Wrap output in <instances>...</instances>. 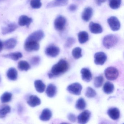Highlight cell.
<instances>
[{
  "mask_svg": "<svg viewBox=\"0 0 124 124\" xmlns=\"http://www.w3.org/2000/svg\"><path fill=\"white\" fill-rule=\"evenodd\" d=\"M48 97L50 98L54 97L57 93V88L53 84H50L48 85L46 91Z\"/></svg>",
  "mask_w": 124,
  "mask_h": 124,
  "instance_id": "obj_20",
  "label": "cell"
},
{
  "mask_svg": "<svg viewBox=\"0 0 124 124\" xmlns=\"http://www.w3.org/2000/svg\"><path fill=\"white\" fill-rule=\"evenodd\" d=\"M67 118L69 120L72 122H75L77 119L75 115L72 113H69L67 115Z\"/></svg>",
  "mask_w": 124,
  "mask_h": 124,
  "instance_id": "obj_39",
  "label": "cell"
},
{
  "mask_svg": "<svg viewBox=\"0 0 124 124\" xmlns=\"http://www.w3.org/2000/svg\"><path fill=\"white\" fill-rule=\"evenodd\" d=\"M104 79L102 75H99L94 78L93 85L96 88L101 87L103 83Z\"/></svg>",
  "mask_w": 124,
  "mask_h": 124,
  "instance_id": "obj_32",
  "label": "cell"
},
{
  "mask_svg": "<svg viewBox=\"0 0 124 124\" xmlns=\"http://www.w3.org/2000/svg\"><path fill=\"white\" fill-rule=\"evenodd\" d=\"M3 0H0V1H3Z\"/></svg>",
  "mask_w": 124,
  "mask_h": 124,
  "instance_id": "obj_44",
  "label": "cell"
},
{
  "mask_svg": "<svg viewBox=\"0 0 124 124\" xmlns=\"http://www.w3.org/2000/svg\"><path fill=\"white\" fill-rule=\"evenodd\" d=\"M82 86L79 83H75L68 85L67 90L70 93L75 95H79L81 94Z\"/></svg>",
  "mask_w": 124,
  "mask_h": 124,
  "instance_id": "obj_4",
  "label": "cell"
},
{
  "mask_svg": "<svg viewBox=\"0 0 124 124\" xmlns=\"http://www.w3.org/2000/svg\"><path fill=\"white\" fill-rule=\"evenodd\" d=\"M122 0H111L109 6L110 8L113 10L118 9L120 7Z\"/></svg>",
  "mask_w": 124,
  "mask_h": 124,
  "instance_id": "obj_34",
  "label": "cell"
},
{
  "mask_svg": "<svg viewBox=\"0 0 124 124\" xmlns=\"http://www.w3.org/2000/svg\"><path fill=\"white\" fill-rule=\"evenodd\" d=\"M18 27V26L15 23H11L8 24L7 26L2 28V34L3 35L10 34L16 30Z\"/></svg>",
  "mask_w": 124,
  "mask_h": 124,
  "instance_id": "obj_18",
  "label": "cell"
},
{
  "mask_svg": "<svg viewBox=\"0 0 124 124\" xmlns=\"http://www.w3.org/2000/svg\"><path fill=\"white\" fill-rule=\"evenodd\" d=\"M11 108L9 106L6 104L0 105V118L5 117L7 114L10 113Z\"/></svg>",
  "mask_w": 124,
  "mask_h": 124,
  "instance_id": "obj_24",
  "label": "cell"
},
{
  "mask_svg": "<svg viewBox=\"0 0 124 124\" xmlns=\"http://www.w3.org/2000/svg\"><path fill=\"white\" fill-rule=\"evenodd\" d=\"M27 103L31 107H34L40 105L41 101L39 97L34 95H32L29 98Z\"/></svg>",
  "mask_w": 124,
  "mask_h": 124,
  "instance_id": "obj_17",
  "label": "cell"
},
{
  "mask_svg": "<svg viewBox=\"0 0 124 124\" xmlns=\"http://www.w3.org/2000/svg\"><path fill=\"white\" fill-rule=\"evenodd\" d=\"M1 82V78H0V82Z\"/></svg>",
  "mask_w": 124,
  "mask_h": 124,
  "instance_id": "obj_43",
  "label": "cell"
},
{
  "mask_svg": "<svg viewBox=\"0 0 124 124\" xmlns=\"http://www.w3.org/2000/svg\"><path fill=\"white\" fill-rule=\"evenodd\" d=\"M3 47V43L0 40V52H1Z\"/></svg>",
  "mask_w": 124,
  "mask_h": 124,
  "instance_id": "obj_42",
  "label": "cell"
},
{
  "mask_svg": "<svg viewBox=\"0 0 124 124\" xmlns=\"http://www.w3.org/2000/svg\"><path fill=\"white\" fill-rule=\"evenodd\" d=\"M52 116V112L49 109L46 108L43 110L40 116L39 119L43 121H47L50 119Z\"/></svg>",
  "mask_w": 124,
  "mask_h": 124,
  "instance_id": "obj_21",
  "label": "cell"
},
{
  "mask_svg": "<svg viewBox=\"0 0 124 124\" xmlns=\"http://www.w3.org/2000/svg\"><path fill=\"white\" fill-rule=\"evenodd\" d=\"M86 107V103L82 98H79L76 102L75 107L78 110H83Z\"/></svg>",
  "mask_w": 124,
  "mask_h": 124,
  "instance_id": "obj_29",
  "label": "cell"
},
{
  "mask_svg": "<svg viewBox=\"0 0 124 124\" xmlns=\"http://www.w3.org/2000/svg\"><path fill=\"white\" fill-rule=\"evenodd\" d=\"M40 61V57L39 56H35L32 58L30 61V62L32 65L36 66L39 63Z\"/></svg>",
  "mask_w": 124,
  "mask_h": 124,
  "instance_id": "obj_38",
  "label": "cell"
},
{
  "mask_svg": "<svg viewBox=\"0 0 124 124\" xmlns=\"http://www.w3.org/2000/svg\"><path fill=\"white\" fill-rule=\"evenodd\" d=\"M91 113L90 111L85 110L80 113L77 117L78 123L80 124H85L90 120Z\"/></svg>",
  "mask_w": 124,
  "mask_h": 124,
  "instance_id": "obj_9",
  "label": "cell"
},
{
  "mask_svg": "<svg viewBox=\"0 0 124 124\" xmlns=\"http://www.w3.org/2000/svg\"><path fill=\"white\" fill-rule=\"evenodd\" d=\"M107 113L109 116L114 120H118L120 116L119 110L116 107H112L109 109L107 111Z\"/></svg>",
  "mask_w": 124,
  "mask_h": 124,
  "instance_id": "obj_12",
  "label": "cell"
},
{
  "mask_svg": "<svg viewBox=\"0 0 124 124\" xmlns=\"http://www.w3.org/2000/svg\"><path fill=\"white\" fill-rule=\"evenodd\" d=\"M7 76L8 79L10 80H16L18 78V72L15 68H10L7 71Z\"/></svg>",
  "mask_w": 124,
  "mask_h": 124,
  "instance_id": "obj_23",
  "label": "cell"
},
{
  "mask_svg": "<svg viewBox=\"0 0 124 124\" xmlns=\"http://www.w3.org/2000/svg\"><path fill=\"white\" fill-rule=\"evenodd\" d=\"M78 40L80 44H84L88 41L89 35L87 32L83 31L79 32L78 35Z\"/></svg>",
  "mask_w": 124,
  "mask_h": 124,
  "instance_id": "obj_27",
  "label": "cell"
},
{
  "mask_svg": "<svg viewBox=\"0 0 124 124\" xmlns=\"http://www.w3.org/2000/svg\"><path fill=\"white\" fill-rule=\"evenodd\" d=\"M118 42V38L114 35L110 34L105 36L103 40V45L107 49H110L114 47Z\"/></svg>",
  "mask_w": 124,
  "mask_h": 124,
  "instance_id": "obj_2",
  "label": "cell"
},
{
  "mask_svg": "<svg viewBox=\"0 0 124 124\" xmlns=\"http://www.w3.org/2000/svg\"><path fill=\"white\" fill-rule=\"evenodd\" d=\"M32 22V19L31 18L25 15H22L20 16L19 19L18 24L21 26H26L29 27Z\"/></svg>",
  "mask_w": 124,
  "mask_h": 124,
  "instance_id": "obj_15",
  "label": "cell"
},
{
  "mask_svg": "<svg viewBox=\"0 0 124 124\" xmlns=\"http://www.w3.org/2000/svg\"><path fill=\"white\" fill-rule=\"evenodd\" d=\"M45 37V34L42 30H39L32 32L27 38L26 40H33L38 42L42 40Z\"/></svg>",
  "mask_w": 124,
  "mask_h": 124,
  "instance_id": "obj_11",
  "label": "cell"
},
{
  "mask_svg": "<svg viewBox=\"0 0 124 124\" xmlns=\"http://www.w3.org/2000/svg\"><path fill=\"white\" fill-rule=\"evenodd\" d=\"M69 67V64L67 61L61 59L52 67L50 71L48 74V77L51 79L63 74L68 71Z\"/></svg>",
  "mask_w": 124,
  "mask_h": 124,
  "instance_id": "obj_1",
  "label": "cell"
},
{
  "mask_svg": "<svg viewBox=\"0 0 124 124\" xmlns=\"http://www.w3.org/2000/svg\"><path fill=\"white\" fill-rule=\"evenodd\" d=\"M12 94L11 93L6 92L3 93L0 97L2 103H6L9 102L12 99Z\"/></svg>",
  "mask_w": 124,
  "mask_h": 124,
  "instance_id": "obj_31",
  "label": "cell"
},
{
  "mask_svg": "<svg viewBox=\"0 0 124 124\" xmlns=\"http://www.w3.org/2000/svg\"><path fill=\"white\" fill-rule=\"evenodd\" d=\"M82 50L80 47H77L75 48L72 50V56L75 59H78L82 56Z\"/></svg>",
  "mask_w": 124,
  "mask_h": 124,
  "instance_id": "obj_33",
  "label": "cell"
},
{
  "mask_svg": "<svg viewBox=\"0 0 124 124\" xmlns=\"http://www.w3.org/2000/svg\"><path fill=\"white\" fill-rule=\"evenodd\" d=\"M93 13V8L88 7L84 9L82 14V18L85 22H88L92 17Z\"/></svg>",
  "mask_w": 124,
  "mask_h": 124,
  "instance_id": "obj_19",
  "label": "cell"
},
{
  "mask_svg": "<svg viewBox=\"0 0 124 124\" xmlns=\"http://www.w3.org/2000/svg\"><path fill=\"white\" fill-rule=\"evenodd\" d=\"M66 23V20L63 16H59L54 21V27L55 29L58 31H62L65 28Z\"/></svg>",
  "mask_w": 124,
  "mask_h": 124,
  "instance_id": "obj_6",
  "label": "cell"
},
{
  "mask_svg": "<svg viewBox=\"0 0 124 124\" xmlns=\"http://www.w3.org/2000/svg\"><path fill=\"white\" fill-rule=\"evenodd\" d=\"M30 4L31 7L34 9H39L42 6L41 0H31Z\"/></svg>",
  "mask_w": 124,
  "mask_h": 124,
  "instance_id": "obj_36",
  "label": "cell"
},
{
  "mask_svg": "<svg viewBox=\"0 0 124 124\" xmlns=\"http://www.w3.org/2000/svg\"><path fill=\"white\" fill-rule=\"evenodd\" d=\"M107 22L112 30L114 31H118L120 29L119 21L115 16H112L109 18Z\"/></svg>",
  "mask_w": 124,
  "mask_h": 124,
  "instance_id": "obj_7",
  "label": "cell"
},
{
  "mask_svg": "<svg viewBox=\"0 0 124 124\" xmlns=\"http://www.w3.org/2000/svg\"><path fill=\"white\" fill-rule=\"evenodd\" d=\"M77 8V6H76L75 5H74V4L71 5L69 6V9L71 11H75V10H76Z\"/></svg>",
  "mask_w": 124,
  "mask_h": 124,
  "instance_id": "obj_40",
  "label": "cell"
},
{
  "mask_svg": "<svg viewBox=\"0 0 124 124\" xmlns=\"http://www.w3.org/2000/svg\"><path fill=\"white\" fill-rule=\"evenodd\" d=\"M18 67L21 71H27L30 69V65L27 62L22 61L19 62Z\"/></svg>",
  "mask_w": 124,
  "mask_h": 124,
  "instance_id": "obj_30",
  "label": "cell"
},
{
  "mask_svg": "<svg viewBox=\"0 0 124 124\" xmlns=\"http://www.w3.org/2000/svg\"><path fill=\"white\" fill-rule=\"evenodd\" d=\"M17 42V40L15 38H10L4 42L3 43V47L8 50L13 49L16 46Z\"/></svg>",
  "mask_w": 124,
  "mask_h": 124,
  "instance_id": "obj_22",
  "label": "cell"
},
{
  "mask_svg": "<svg viewBox=\"0 0 124 124\" xmlns=\"http://www.w3.org/2000/svg\"><path fill=\"white\" fill-rule=\"evenodd\" d=\"M22 54L20 52L11 53L7 55H4L3 57L8 58L10 59L13 61H16L22 58Z\"/></svg>",
  "mask_w": 124,
  "mask_h": 124,
  "instance_id": "obj_28",
  "label": "cell"
},
{
  "mask_svg": "<svg viewBox=\"0 0 124 124\" xmlns=\"http://www.w3.org/2000/svg\"><path fill=\"white\" fill-rule=\"evenodd\" d=\"M103 90V92L106 94H111L113 93L114 90V86L110 82H106L104 85Z\"/></svg>",
  "mask_w": 124,
  "mask_h": 124,
  "instance_id": "obj_25",
  "label": "cell"
},
{
  "mask_svg": "<svg viewBox=\"0 0 124 124\" xmlns=\"http://www.w3.org/2000/svg\"><path fill=\"white\" fill-rule=\"evenodd\" d=\"M104 74L106 78L108 80H115L119 76V71L116 68L110 67H107L104 70Z\"/></svg>",
  "mask_w": 124,
  "mask_h": 124,
  "instance_id": "obj_3",
  "label": "cell"
},
{
  "mask_svg": "<svg viewBox=\"0 0 124 124\" xmlns=\"http://www.w3.org/2000/svg\"><path fill=\"white\" fill-rule=\"evenodd\" d=\"M89 29L91 33L94 34H99L102 33L103 29L99 24L90 22L89 26Z\"/></svg>",
  "mask_w": 124,
  "mask_h": 124,
  "instance_id": "obj_16",
  "label": "cell"
},
{
  "mask_svg": "<svg viewBox=\"0 0 124 124\" xmlns=\"http://www.w3.org/2000/svg\"><path fill=\"white\" fill-rule=\"evenodd\" d=\"M82 78L83 81L89 82L92 79V74L90 70L87 68H83L80 71Z\"/></svg>",
  "mask_w": 124,
  "mask_h": 124,
  "instance_id": "obj_13",
  "label": "cell"
},
{
  "mask_svg": "<svg viewBox=\"0 0 124 124\" xmlns=\"http://www.w3.org/2000/svg\"><path fill=\"white\" fill-rule=\"evenodd\" d=\"M94 63L96 65H102L107 59V56L105 53L103 52L96 53L94 56Z\"/></svg>",
  "mask_w": 124,
  "mask_h": 124,
  "instance_id": "obj_8",
  "label": "cell"
},
{
  "mask_svg": "<svg viewBox=\"0 0 124 124\" xmlns=\"http://www.w3.org/2000/svg\"><path fill=\"white\" fill-rule=\"evenodd\" d=\"M96 93L95 91L91 87H88L85 93V96L87 98H91L96 96Z\"/></svg>",
  "mask_w": 124,
  "mask_h": 124,
  "instance_id": "obj_35",
  "label": "cell"
},
{
  "mask_svg": "<svg viewBox=\"0 0 124 124\" xmlns=\"http://www.w3.org/2000/svg\"><path fill=\"white\" fill-rule=\"evenodd\" d=\"M60 51V49L58 47L54 45H50L46 49L45 54L49 57L55 58L59 54Z\"/></svg>",
  "mask_w": 124,
  "mask_h": 124,
  "instance_id": "obj_10",
  "label": "cell"
},
{
  "mask_svg": "<svg viewBox=\"0 0 124 124\" xmlns=\"http://www.w3.org/2000/svg\"><path fill=\"white\" fill-rule=\"evenodd\" d=\"M69 0H54L48 3L46 6L47 8L65 6L68 4Z\"/></svg>",
  "mask_w": 124,
  "mask_h": 124,
  "instance_id": "obj_14",
  "label": "cell"
},
{
  "mask_svg": "<svg viewBox=\"0 0 124 124\" xmlns=\"http://www.w3.org/2000/svg\"><path fill=\"white\" fill-rule=\"evenodd\" d=\"M106 0H96V2L98 5H101V3H104V2H106Z\"/></svg>",
  "mask_w": 124,
  "mask_h": 124,
  "instance_id": "obj_41",
  "label": "cell"
},
{
  "mask_svg": "<svg viewBox=\"0 0 124 124\" xmlns=\"http://www.w3.org/2000/svg\"><path fill=\"white\" fill-rule=\"evenodd\" d=\"M25 50L28 52L37 51L39 49L40 46L38 42L31 40H26L24 45Z\"/></svg>",
  "mask_w": 124,
  "mask_h": 124,
  "instance_id": "obj_5",
  "label": "cell"
},
{
  "mask_svg": "<svg viewBox=\"0 0 124 124\" xmlns=\"http://www.w3.org/2000/svg\"><path fill=\"white\" fill-rule=\"evenodd\" d=\"M75 42V39L73 38H69L66 42L64 47L66 48L71 47L74 45Z\"/></svg>",
  "mask_w": 124,
  "mask_h": 124,
  "instance_id": "obj_37",
  "label": "cell"
},
{
  "mask_svg": "<svg viewBox=\"0 0 124 124\" xmlns=\"http://www.w3.org/2000/svg\"><path fill=\"white\" fill-rule=\"evenodd\" d=\"M34 86L36 91L39 93H43L45 91L46 85L40 80H36L34 82Z\"/></svg>",
  "mask_w": 124,
  "mask_h": 124,
  "instance_id": "obj_26",
  "label": "cell"
}]
</instances>
